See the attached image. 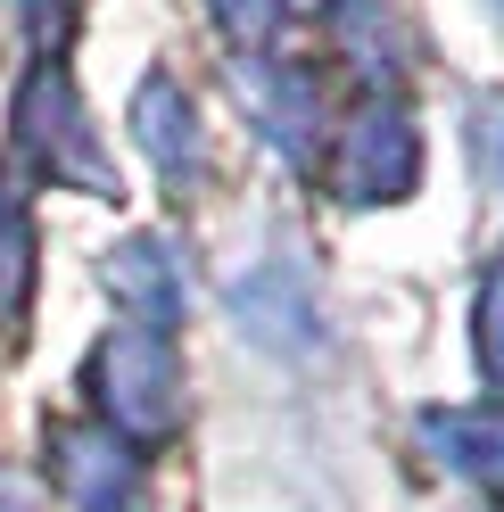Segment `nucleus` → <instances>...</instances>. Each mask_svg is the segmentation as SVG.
Listing matches in <instances>:
<instances>
[{
    "label": "nucleus",
    "instance_id": "obj_1",
    "mask_svg": "<svg viewBox=\"0 0 504 512\" xmlns=\"http://www.w3.org/2000/svg\"><path fill=\"white\" fill-rule=\"evenodd\" d=\"M422 174V141H414V116H405L397 100H364L348 116V141H339V199H356V207H381V199H405Z\"/></svg>",
    "mask_w": 504,
    "mask_h": 512
},
{
    "label": "nucleus",
    "instance_id": "obj_2",
    "mask_svg": "<svg viewBox=\"0 0 504 512\" xmlns=\"http://www.w3.org/2000/svg\"><path fill=\"white\" fill-rule=\"evenodd\" d=\"M17 141L42 157L50 174H67V182H108L100 174V149L83 141V116H75V91L58 67H42L34 83H25V100H17Z\"/></svg>",
    "mask_w": 504,
    "mask_h": 512
},
{
    "label": "nucleus",
    "instance_id": "obj_3",
    "mask_svg": "<svg viewBox=\"0 0 504 512\" xmlns=\"http://www.w3.org/2000/svg\"><path fill=\"white\" fill-rule=\"evenodd\" d=\"M100 389H108L116 413H133V422H166V405H174L166 347H157V339H116L100 356Z\"/></svg>",
    "mask_w": 504,
    "mask_h": 512
},
{
    "label": "nucleus",
    "instance_id": "obj_4",
    "mask_svg": "<svg viewBox=\"0 0 504 512\" xmlns=\"http://www.w3.org/2000/svg\"><path fill=\"white\" fill-rule=\"evenodd\" d=\"M430 446L438 463L463 479L504 488V405H463V413H430Z\"/></svg>",
    "mask_w": 504,
    "mask_h": 512
},
{
    "label": "nucleus",
    "instance_id": "obj_5",
    "mask_svg": "<svg viewBox=\"0 0 504 512\" xmlns=\"http://www.w3.org/2000/svg\"><path fill=\"white\" fill-rule=\"evenodd\" d=\"M133 124H141V141H149V157L166 174H191L199 166V116H191V100H182V83H141V100H133Z\"/></svg>",
    "mask_w": 504,
    "mask_h": 512
},
{
    "label": "nucleus",
    "instance_id": "obj_6",
    "mask_svg": "<svg viewBox=\"0 0 504 512\" xmlns=\"http://www.w3.org/2000/svg\"><path fill=\"white\" fill-rule=\"evenodd\" d=\"M248 100H257L265 133L281 149H306V133H314V83L298 67H257V75H248Z\"/></svg>",
    "mask_w": 504,
    "mask_h": 512
},
{
    "label": "nucleus",
    "instance_id": "obj_7",
    "mask_svg": "<svg viewBox=\"0 0 504 512\" xmlns=\"http://www.w3.org/2000/svg\"><path fill=\"white\" fill-rule=\"evenodd\" d=\"M331 25H339V42L364 58L372 83L397 75V17H389V0H331Z\"/></svg>",
    "mask_w": 504,
    "mask_h": 512
},
{
    "label": "nucleus",
    "instance_id": "obj_8",
    "mask_svg": "<svg viewBox=\"0 0 504 512\" xmlns=\"http://www.w3.org/2000/svg\"><path fill=\"white\" fill-rule=\"evenodd\" d=\"M116 290H124V298H141L149 314H174V273H166V248H157V240L124 248V256H116Z\"/></svg>",
    "mask_w": 504,
    "mask_h": 512
},
{
    "label": "nucleus",
    "instance_id": "obj_9",
    "mask_svg": "<svg viewBox=\"0 0 504 512\" xmlns=\"http://www.w3.org/2000/svg\"><path fill=\"white\" fill-rule=\"evenodd\" d=\"M215 25H224L240 50H265L281 34V0H215Z\"/></svg>",
    "mask_w": 504,
    "mask_h": 512
},
{
    "label": "nucleus",
    "instance_id": "obj_10",
    "mask_svg": "<svg viewBox=\"0 0 504 512\" xmlns=\"http://www.w3.org/2000/svg\"><path fill=\"white\" fill-rule=\"evenodd\" d=\"M480 364L504 380V265L488 273V290H480Z\"/></svg>",
    "mask_w": 504,
    "mask_h": 512
},
{
    "label": "nucleus",
    "instance_id": "obj_11",
    "mask_svg": "<svg viewBox=\"0 0 504 512\" xmlns=\"http://www.w3.org/2000/svg\"><path fill=\"white\" fill-rule=\"evenodd\" d=\"M471 133H480V166L504 182V100H480V116H471Z\"/></svg>",
    "mask_w": 504,
    "mask_h": 512
}]
</instances>
